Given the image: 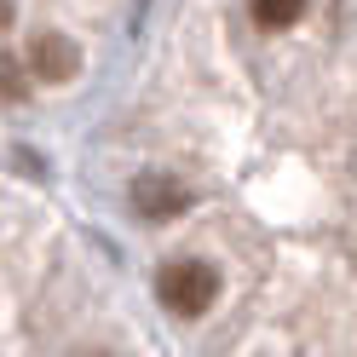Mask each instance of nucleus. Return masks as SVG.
I'll return each mask as SVG.
<instances>
[{
	"label": "nucleus",
	"mask_w": 357,
	"mask_h": 357,
	"mask_svg": "<svg viewBox=\"0 0 357 357\" xmlns=\"http://www.w3.org/2000/svg\"><path fill=\"white\" fill-rule=\"evenodd\" d=\"M155 294L173 317H202V311L219 300V271L202 259H173L162 265V277H155Z\"/></svg>",
	"instance_id": "obj_1"
},
{
	"label": "nucleus",
	"mask_w": 357,
	"mask_h": 357,
	"mask_svg": "<svg viewBox=\"0 0 357 357\" xmlns=\"http://www.w3.org/2000/svg\"><path fill=\"white\" fill-rule=\"evenodd\" d=\"M132 208L144 219H178L190 208V190L173 173H144V178H132Z\"/></svg>",
	"instance_id": "obj_2"
},
{
	"label": "nucleus",
	"mask_w": 357,
	"mask_h": 357,
	"mask_svg": "<svg viewBox=\"0 0 357 357\" xmlns=\"http://www.w3.org/2000/svg\"><path fill=\"white\" fill-rule=\"evenodd\" d=\"M75 70H81L75 40H63V35H35V47H29V75H40V81H70Z\"/></svg>",
	"instance_id": "obj_3"
},
{
	"label": "nucleus",
	"mask_w": 357,
	"mask_h": 357,
	"mask_svg": "<svg viewBox=\"0 0 357 357\" xmlns=\"http://www.w3.org/2000/svg\"><path fill=\"white\" fill-rule=\"evenodd\" d=\"M29 98V70L0 47V104H24Z\"/></svg>",
	"instance_id": "obj_4"
},
{
	"label": "nucleus",
	"mask_w": 357,
	"mask_h": 357,
	"mask_svg": "<svg viewBox=\"0 0 357 357\" xmlns=\"http://www.w3.org/2000/svg\"><path fill=\"white\" fill-rule=\"evenodd\" d=\"M300 12H305V0H254V17L265 29H288V24H300Z\"/></svg>",
	"instance_id": "obj_5"
}]
</instances>
